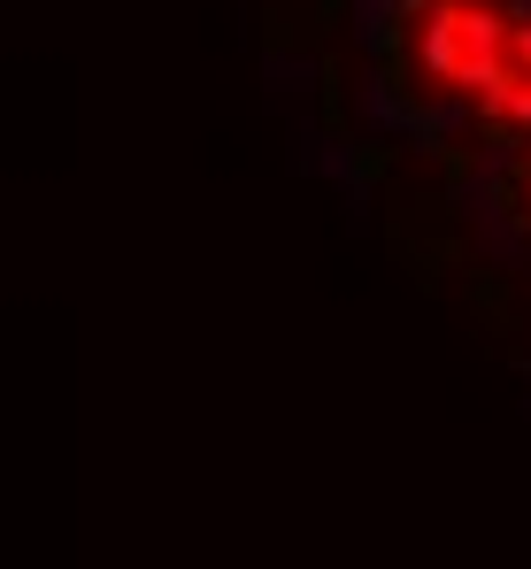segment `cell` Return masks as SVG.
I'll list each match as a JSON object with an SVG mask.
<instances>
[{
    "label": "cell",
    "mask_w": 531,
    "mask_h": 569,
    "mask_svg": "<svg viewBox=\"0 0 531 569\" xmlns=\"http://www.w3.org/2000/svg\"><path fill=\"white\" fill-rule=\"evenodd\" d=\"M470 108H478L501 139H531V8L524 0L509 8V23H501V39H493V62H485Z\"/></svg>",
    "instance_id": "7a4b0ae2"
},
{
    "label": "cell",
    "mask_w": 531,
    "mask_h": 569,
    "mask_svg": "<svg viewBox=\"0 0 531 569\" xmlns=\"http://www.w3.org/2000/svg\"><path fill=\"white\" fill-rule=\"evenodd\" d=\"M517 200L531 208V139H524V154H517Z\"/></svg>",
    "instance_id": "3957f363"
},
{
    "label": "cell",
    "mask_w": 531,
    "mask_h": 569,
    "mask_svg": "<svg viewBox=\"0 0 531 569\" xmlns=\"http://www.w3.org/2000/svg\"><path fill=\"white\" fill-rule=\"evenodd\" d=\"M509 8L517 0H409V47H416V70H424L432 93L470 108Z\"/></svg>",
    "instance_id": "6da1fadb"
}]
</instances>
